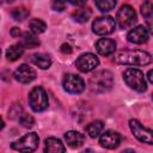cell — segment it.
Masks as SVG:
<instances>
[{
    "instance_id": "obj_14",
    "label": "cell",
    "mask_w": 153,
    "mask_h": 153,
    "mask_svg": "<svg viewBox=\"0 0 153 153\" xmlns=\"http://www.w3.org/2000/svg\"><path fill=\"white\" fill-rule=\"evenodd\" d=\"M115 49H116V43L111 38H100L96 42V50L103 56L111 55L115 51Z\"/></svg>"
},
{
    "instance_id": "obj_2",
    "label": "cell",
    "mask_w": 153,
    "mask_h": 153,
    "mask_svg": "<svg viewBox=\"0 0 153 153\" xmlns=\"http://www.w3.org/2000/svg\"><path fill=\"white\" fill-rule=\"evenodd\" d=\"M114 85V76L112 73L109 71H98L96 72L88 81V86L92 92L96 93H104L109 91Z\"/></svg>"
},
{
    "instance_id": "obj_29",
    "label": "cell",
    "mask_w": 153,
    "mask_h": 153,
    "mask_svg": "<svg viewBox=\"0 0 153 153\" xmlns=\"http://www.w3.org/2000/svg\"><path fill=\"white\" fill-rule=\"evenodd\" d=\"M61 51L62 53H65V54H69L71 51H72V48H71V45L69 44H67V43H65V44H62L61 45Z\"/></svg>"
},
{
    "instance_id": "obj_25",
    "label": "cell",
    "mask_w": 153,
    "mask_h": 153,
    "mask_svg": "<svg viewBox=\"0 0 153 153\" xmlns=\"http://www.w3.org/2000/svg\"><path fill=\"white\" fill-rule=\"evenodd\" d=\"M11 16L14 20L17 22H22L24 19H26L29 17V11L24 7H17V8H13L12 12H11Z\"/></svg>"
},
{
    "instance_id": "obj_5",
    "label": "cell",
    "mask_w": 153,
    "mask_h": 153,
    "mask_svg": "<svg viewBox=\"0 0 153 153\" xmlns=\"http://www.w3.org/2000/svg\"><path fill=\"white\" fill-rule=\"evenodd\" d=\"M38 142H39L38 135L35 131H32V133L25 134L19 140L12 142L11 147L19 152H33L38 147Z\"/></svg>"
},
{
    "instance_id": "obj_20",
    "label": "cell",
    "mask_w": 153,
    "mask_h": 153,
    "mask_svg": "<svg viewBox=\"0 0 153 153\" xmlns=\"http://www.w3.org/2000/svg\"><path fill=\"white\" fill-rule=\"evenodd\" d=\"M91 10L90 8H79V10H75L73 13H72V18L76 22V23H86L90 17H91Z\"/></svg>"
},
{
    "instance_id": "obj_23",
    "label": "cell",
    "mask_w": 153,
    "mask_h": 153,
    "mask_svg": "<svg viewBox=\"0 0 153 153\" xmlns=\"http://www.w3.org/2000/svg\"><path fill=\"white\" fill-rule=\"evenodd\" d=\"M140 11H141L142 17L146 19V22L153 20V2H151V1H145V2L141 5Z\"/></svg>"
},
{
    "instance_id": "obj_17",
    "label": "cell",
    "mask_w": 153,
    "mask_h": 153,
    "mask_svg": "<svg viewBox=\"0 0 153 153\" xmlns=\"http://www.w3.org/2000/svg\"><path fill=\"white\" fill-rule=\"evenodd\" d=\"M31 61L41 69H48L51 66V59L45 54H33L31 56Z\"/></svg>"
},
{
    "instance_id": "obj_13",
    "label": "cell",
    "mask_w": 153,
    "mask_h": 153,
    "mask_svg": "<svg viewBox=\"0 0 153 153\" xmlns=\"http://www.w3.org/2000/svg\"><path fill=\"white\" fill-rule=\"evenodd\" d=\"M128 41L134 44H142L148 39V29L143 25H139L129 31L127 36Z\"/></svg>"
},
{
    "instance_id": "obj_1",
    "label": "cell",
    "mask_w": 153,
    "mask_h": 153,
    "mask_svg": "<svg viewBox=\"0 0 153 153\" xmlns=\"http://www.w3.org/2000/svg\"><path fill=\"white\" fill-rule=\"evenodd\" d=\"M114 61L121 65L130 66H146L151 63L152 56L149 53L140 49L134 50H122L114 55Z\"/></svg>"
},
{
    "instance_id": "obj_11",
    "label": "cell",
    "mask_w": 153,
    "mask_h": 153,
    "mask_svg": "<svg viewBox=\"0 0 153 153\" xmlns=\"http://www.w3.org/2000/svg\"><path fill=\"white\" fill-rule=\"evenodd\" d=\"M121 142V135L115 130H106L99 137V143L102 147L112 149L116 148Z\"/></svg>"
},
{
    "instance_id": "obj_32",
    "label": "cell",
    "mask_w": 153,
    "mask_h": 153,
    "mask_svg": "<svg viewBox=\"0 0 153 153\" xmlns=\"http://www.w3.org/2000/svg\"><path fill=\"white\" fill-rule=\"evenodd\" d=\"M147 25H148V30H149V32L153 35V20L147 22Z\"/></svg>"
},
{
    "instance_id": "obj_7",
    "label": "cell",
    "mask_w": 153,
    "mask_h": 153,
    "mask_svg": "<svg viewBox=\"0 0 153 153\" xmlns=\"http://www.w3.org/2000/svg\"><path fill=\"white\" fill-rule=\"evenodd\" d=\"M117 23L120 25L121 29H128V27H131L137 18H136V13L134 11V8L129 5H123L118 12H117Z\"/></svg>"
},
{
    "instance_id": "obj_24",
    "label": "cell",
    "mask_w": 153,
    "mask_h": 153,
    "mask_svg": "<svg viewBox=\"0 0 153 153\" xmlns=\"http://www.w3.org/2000/svg\"><path fill=\"white\" fill-rule=\"evenodd\" d=\"M23 37H24V38H23L22 44H23L24 47H26V48H35V47L39 45V39H38L35 35L26 32V33H24Z\"/></svg>"
},
{
    "instance_id": "obj_12",
    "label": "cell",
    "mask_w": 153,
    "mask_h": 153,
    "mask_svg": "<svg viewBox=\"0 0 153 153\" xmlns=\"http://www.w3.org/2000/svg\"><path fill=\"white\" fill-rule=\"evenodd\" d=\"M14 78L17 81L22 84H29L36 78V72L27 65H20L16 72H14Z\"/></svg>"
},
{
    "instance_id": "obj_27",
    "label": "cell",
    "mask_w": 153,
    "mask_h": 153,
    "mask_svg": "<svg viewBox=\"0 0 153 153\" xmlns=\"http://www.w3.org/2000/svg\"><path fill=\"white\" fill-rule=\"evenodd\" d=\"M51 7L55 11H63L65 10V0H53Z\"/></svg>"
},
{
    "instance_id": "obj_10",
    "label": "cell",
    "mask_w": 153,
    "mask_h": 153,
    "mask_svg": "<svg viewBox=\"0 0 153 153\" xmlns=\"http://www.w3.org/2000/svg\"><path fill=\"white\" fill-rule=\"evenodd\" d=\"M98 65H99L98 57L91 53H86V54L80 55L75 62L76 68L82 73H88V72L93 71Z\"/></svg>"
},
{
    "instance_id": "obj_4",
    "label": "cell",
    "mask_w": 153,
    "mask_h": 153,
    "mask_svg": "<svg viewBox=\"0 0 153 153\" xmlns=\"http://www.w3.org/2000/svg\"><path fill=\"white\" fill-rule=\"evenodd\" d=\"M29 104L36 112L43 111L48 108V96L41 86H36L31 90V92L29 93Z\"/></svg>"
},
{
    "instance_id": "obj_8",
    "label": "cell",
    "mask_w": 153,
    "mask_h": 153,
    "mask_svg": "<svg viewBox=\"0 0 153 153\" xmlns=\"http://www.w3.org/2000/svg\"><path fill=\"white\" fill-rule=\"evenodd\" d=\"M129 127H130L131 133L134 134V136L139 141L153 145V130L143 127L137 120H130L129 121Z\"/></svg>"
},
{
    "instance_id": "obj_22",
    "label": "cell",
    "mask_w": 153,
    "mask_h": 153,
    "mask_svg": "<svg viewBox=\"0 0 153 153\" xmlns=\"http://www.w3.org/2000/svg\"><path fill=\"white\" fill-rule=\"evenodd\" d=\"M97 8L102 12H110L116 6V0H94Z\"/></svg>"
},
{
    "instance_id": "obj_19",
    "label": "cell",
    "mask_w": 153,
    "mask_h": 153,
    "mask_svg": "<svg viewBox=\"0 0 153 153\" xmlns=\"http://www.w3.org/2000/svg\"><path fill=\"white\" fill-rule=\"evenodd\" d=\"M103 128H104V124H103L102 121H93V122L88 123V124L85 127V130H86V133H87L91 137H97V136L102 133Z\"/></svg>"
},
{
    "instance_id": "obj_30",
    "label": "cell",
    "mask_w": 153,
    "mask_h": 153,
    "mask_svg": "<svg viewBox=\"0 0 153 153\" xmlns=\"http://www.w3.org/2000/svg\"><path fill=\"white\" fill-rule=\"evenodd\" d=\"M11 35H12L13 37H17V36H19V35H20V31H19V29H18V27H13V29L11 30Z\"/></svg>"
},
{
    "instance_id": "obj_31",
    "label": "cell",
    "mask_w": 153,
    "mask_h": 153,
    "mask_svg": "<svg viewBox=\"0 0 153 153\" xmlns=\"http://www.w3.org/2000/svg\"><path fill=\"white\" fill-rule=\"evenodd\" d=\"M147 79L153 84V69H149L147 73Z\"/></svg>"
},
{
    "instance_id": "obj_3",
    "label": "cell",
    "mask_w": 153,
    "mask_h": 153,
    "mask_svg": "<svg viewBox=\"0 0 153 153\" xmlns=\"http://www.w3.org/2000/svg\"><path fill=\"white\" fill-rule=\"evenodd\" d=\"M123 79L126 84L136 92H145L147 88V84L143 76V73L136 68H128L123 73Z\"/></svg>"
},
{
    "instance_id": "obj_16",
    "label": "cell",
    "mask_w": 153,
    "mask_h": 153,
    "mask_svg": "<svg viewBox=\"0 0 153 153\" xmlns=\"http://www.w3.org/2000/svg\"><path fill=\"white\" fill-rule=\"evenodd\" d=\"M44 151L47 153H63L66 151L63 143L61 142V140L56 139V137H48L45 140V148Z\"/></svg>"
},
{
    "instance_id": "obj_28",
    "label": "cell",
    "mask_w": 153,
    "mask_h": 153,
    "mask_svg": "<svg viewBox=\"0 0 153 153\" xmlns=\"http://www.w3.org/2000/svg\"><path fill=\"white\" fill-rule=\"evenodd\" d=\"M67 1L72 5H74V6H82V5L86 4L87 0H67Z\"/></svg>"
},
{
    "instance_id": "obj_18",
    "label": "cell",
    "mask_w": 153,
    "mask_h": 153,
    "mask_svg": "<svg viewBox=\"0 0 153 153\" xmlns=\"http://www.w3.org/2000/svg\"><path fill=\"white\" fill-rule=\"evenodd\" d=\"M23 53H24V45L22 43L12 44L6 50V57L10 61H16V60H18L23 55Z\"/></svg>"
},
{
    "instance_id": "obj_9",
    "label": "cell",
    "mask_w": 153,
    "mask_h": 153,
    "mask_svg": "<svg viewBox=\"0 0 153 153\" xmlns=\"http://www.w3.org/2000/svg\"><path fill=\"white\" fill-rule=\"evenodd\" d=\"M62 86H63L65 91H67L68 93L78 94V93H81L84 91L85 82H84V80L79 75L69 73V74H66L63 76Z\"/></svg>"
},
{
    "instance_id": "obj_21",
    "label": "cell",
    "mask_w": 153,
    "mask_h": 153,
    "mask_svg": "<svg viewBox=\"0 0 153 153\" xmlns=\"http://www.w3.org/2000/svg\"><path fill=\"white\" fill-rule=\"evenodd\" d=\"M29 27H30V30H31L33 33H42V32L45 31L47 25H45V23H44L42 19L35 18V19H31V20H30Z\"/></svg>"
},
{
    "instance_id": "obj_26",
    "label": "cell",
    "mask_w": 153,
    "mask_h": 153,
    "mask_svg": "<svg viewBox=\"0 0 153 153\" xmlns=\"http://www.w3.org/2000/svg\"><path fill=\"white\" fill-rule=\"evenodd\" d=\"M19 123H20L23 127H25V128H31V127H33V124H35V120H33V117H32L31 115H29V114H23V115H20V117H19Z\"/></svg>"
},
{
    "instance_id": "obj_15",
    "label": "cell",
    "mask_w": 153,
    "mask_h": 153,
    "mask_svg": "<svg viewBox=\"0 0 153 153\" xmlns=\"http://www.w3.org/2000/svg\"><path fill=\"white\" fill-rule=\"evenodd\" d=\"M65 140H66V142L68 143L69 147H72V148H78V147H80V146L84 143L85 136H84L81 133H79V131L69 130V131H67V133L65 134Z\"/></svg>"
},
{
    "instance_id": "obj_6",
    "label": "cell",
    "mask_w": 153,
    "mask_h": 153,
    "mask_svg": "<svg viewBox=\"0 0 153 153\" xmlns=\"http://www.w3.org/2000/svg\"><path fill=\"white\" fill-rule=\"evenodd\" d=\"M115 26H116V23H115L114 18L110 16L98 17L92 23L93 32L97 35H100V36H106V35L112 33L115 30Z\"/></svg>"
}]
</instances>
